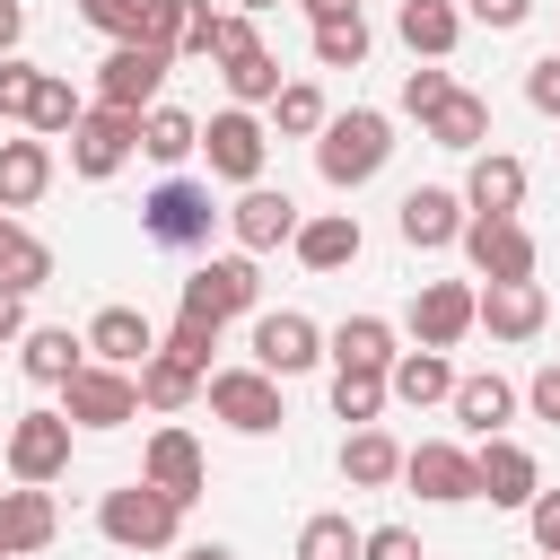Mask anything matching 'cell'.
<instances>
[{
  "mask_svg": "<svg viewBox=\"0 0 560 560\" xmlns=\"http://www.w3.org/2000/svg\"><path fill=\"white\" fill-rule=\"evenodd\" d=\"M464 18H481L490 35H508V26H525V18H534V0H464Z\"/></svg>",
  "mask_w": 560,
  "mask_h": 560,
  "instance_id": "cell-50",
  "label": "cell"
},
{
  "mask_svg": "<svg viewBox=\"0 0 560 560\" xmlns=\"http://www.w3.org/2000/svg\"><path fill=\"white\" fill-rule=\"evenodd\" d=\"M61 411H70V429H122V420H140V376L88 359V368L61 385Z\"/></svg>",
  "mask_w": 560,
  "mask_h": 560,
  "instance_id": "cell-9",
  "label": "cell"
},
{
  "mask_svg": "<svg viewBox=\"0 0 560 560\" xmlns=\"http://www.w3.org/2000/svg\"><path fill=\"white\" fill-rule=\"evenodd\" d=\"M210 420H228L236 438H271L280 420H289V402H280V376H262L254 359L245 368H210Z\"/></svg>",
  "mask_w": 560,
  "mask_h": 560,
  "instance_id": "cell-4",
  "label": "cell"
},
{
  "mask_svg": "<svg viewBox=\"0 0 560 560\" xmlns=\"http://www.w3.org/2000/svg\"><path fill=\"white\" fill-rule=\"evenodd\" d=\"M201 158H210V175L219 184H262V158H271V131L245 114V105H219L210 122H201Z\"/></svg>",
  "mask_w": 560,
  "mask_h": 560,
  "instance_id": "cell-7",
  "label": "cell"
},
{
  "mask_svg": "<svg viewBox=\"0 0 560 560\" xmlns=\"http://www.w3.org/2000/svg\"><path fill=\"white\" fill-rule=\"evenodd\" d=\"M184 26H192V0H149L140 9V44H158L175 61H184Z\"/></svg>",
  "mask_w": 560,
  "mask_h": 560,
  "instance_id": "cell-42",
  "label": "cell"
},
{
  "mask_svg": "<svg viewBox=\"0 0 560 560\" xmlns=\"http://www.w3.org/2000/svg\"><path fill=\"white\" fill-rule=\"evenodd\" d=\"M359 560H429V551H420V534H411V525H368Z\"/></svg>",
  "mask_w": 560,
  "mask_h": 560,
  "instance_id": "cell-46",
  "label": "cell"
},
{
  "mask_svg": "<svg viewBox=\"0 0 560 560\" xmlns=\"http://www.w3.org/2000/svg\"><path fill=\"white\" fill-rule=\"evenodd\" d=\"M271 122H280L289 140H315V131L332 122V105H324V88H315V79H289V88H280V105H271Z\"/></svg>",
  "mask_w": 560,
  "mask_h": 560,
  "instance_id": "cell-39",
  "label": "cell"
},
{
  "mask_svg": "<svg viewBox=\"0 0 560 560\" xmlns=\"http://www.w3.org/2000/svg\"><path fill=\"white\" fill-rule=\"evenodd\" d=\"M184 560H236V551H228V542H192Z\"/></svg>",
  "mask_w": 560,
  "mask_h": 560,
  "instance_id": "cell-54",
  "label": "cell"
},
{
  "mask_svg": "<svg viewBox=\"0 0 560 560\" xmlns=\"http://www.w3.org/2000/svg\"><path fill=\"white\" fill-rule=\"evenodd\" d=\"M0 560H9V534H0Z\"/></svg>",
  "mask_w": 560,
  "mask_h": 560,
  "instance_id": "cell-56",
  "label": "cell"
},
{
  "mask_svg": "<svg viewBox=\"0 0 560 560\" xmlns=\"http://www.w3.org/2000/svg\"><path fill=\"white\" fill-rule=\"evenodd\" d=\"M0 455H9V481H35V490H52L61 472H70V411H18L9 420V438H0Z\"/></svg>",
  "mask_w": 560,
  "mask_h": 560,
  "instance_id": "cell-5",
  "label": "cell"
},
{
  "mask_svg": "<svg viewBox=\"0 0 560 560\" xmlns=\"http://www.w3.org/2000/svg\"><path fill=\"white\" fill-rule=\"evenodd\" d=\"M525 411H534V420H551V429H560V359H542V368H534V376H525Z\"/></svg>",
  "mask_w": 560,
  "mask_h": 560,
  "instance_id": "cell-48",
  "label": "cell"
},
{
  "mask_svg": "<svg viewBox=\"0 0 560 560\" xmlns=\"http://www.w3.org/2000/svg\"><path fill=\"white\" fill-rule=\"evenodd\" d=\"M324 359H332V368H376V376H385L402 350H394V324H385V315H341V324L324 332Z\"/></svg>",
  "mask_w": 560,
  "mask_h": 560,
  "instance_id": "cell-27",
  "label": "cell"
},
{
  "mask_svg": "<svg viewBox=\"0 0 560 560\" xmlns=\"http://www.w3.org/2000/svg\"><path fill=\"white\" fill-rule=\"evenodd\" d=\"M52 280V245L26 228V219H9L0 210V289H18V298H35Z\"/></svg>",
  "mask_w": 560,
  "mask_h": 560,
  "instance_id": "cell-30",
  "label": "cell"
},
{
  "mask_svg": "<svg viewBox=\"0 0 560 560\" xmlns=\"http://www.w3.org/2000/svg\"><path fill=\"white\" fill-rule=\"evenodd\" d=\"M525 105H534V114H560V52L525 61Z\"/></svg>",
  "mask_w": 560,
  "mask_h": 560,
  "instance_id": "cell-47",
  "label": "cell"
},
{
  "mask_svg": "<svg viewBox=\"0 0 560 560\" xmlns=\"http://www.w3.org/2000/svg\"><path fill=\"white\" fill-rule=\"evenodd\" d=\"M166 70H175V52H158V44H114L105 70H96V105H114V114H149L158 88H166Z\"/></svg>",
  "mask_w": 560,
  "mask_h": 560,
  "instance_id": "cell-11",
  "label": "cell"
},
{
  "mask_svg": "<svg viewBox=\"0 0 560 560\" xmlns=\"http://www.w3.org/2000/svg\"><path fill=\"white\" fill-rule=\"evenodd\" d=\"M402 481H411L429 508H464V499H481L472 446H455V438H420V446L402 455Z\"/></svg>",
  "mask_w": 560,
  "mask_h": 560,
  "instance_id": "cell-13",
  "label": "cell"
},
{
  "mask_svg": "<svg viewBox=\"0 0 560 560\" xmlns=\"http://www.w3.org/2000/svg\"><path fill=\"white\" fill-rule=\"evenodd\" d=\"M26 332H35V324H26V298H18V289H0V350H18Z\"/></svg>",
  "mask_w": 560,
  "mask_h": 560,
  "instance_id": "cell-51",
  "label": "cell"
},
{
  "mask_svg": "<svg viewBox=\"0 0 560 560\" xmlns=\"http://www.w3.org/2000/svg\"><path fill=\"white\" fill-rule=\"evenodd\" d=\"M298 201L289 192H271V184H245L236 201H228V236H236V254H271V245H298Z\"/></svg>",
  "mask_w": 560,
  "mask_h": 560,
  "instance_id": "cell-16",
  "label": "cell"
},
{
  "mask_svg": "<svg viewBox=\"0 0 560 560\" xmlns=\"http://www.w3.org/2000/svg\"><path fill=\"white\" fill-rule=\"evenodd\" d=\"M52 192V140H0V210L18 219V210H35Z\"/></svg>",
  "mask_w": 560,
  "mask_h": 560,
  "instance_id": "cell-23",
  "label": "cell"
},
{
  "mask_svg": "<svg viewBox=\"0 0 560 560\" xmlns=\"http://www.w3.org/2000/svg\"><path fill=\"white\" fill-rule=\"evenodd\" d=\"M446 96H455V79H446L438 61H411V70H402V114H420V122H429Z\"/></svg>",
  "mask_w": 560,
  "mask_h": 560,
  "instance_id": "cell-43",
  "label": "cell"
},
{
  "mask_svg": "<svg viewBox=\"0 0 560 560\" xmlns=\"http://www.w3.org/2000/svg\"><path fill=\"white\" fill-rule=\"evenodd\" d=\"M385 158H394V114H376V105H350V114H332V122L315 131V175H324L332 192L376 184Z\"/></svg>",
  "mask_w": 560,
  "mask_h": 560,
  "instance_id": "cell-1",
  "label": "cell"
},
{
  "mask_svg": "<svg viewBox=\"0 0 560 560\" xmlns=\"http://www.w3.org/2000/svg\"><path fill=\"white\" fill-rule=\"evenodd\" d=\"M402 324H411L420 350H455L464 332H481V289H472V280H420Z\"/></svg>",
  "mask_w": 560,
  "mask_h": 560,
  "instance_id": "cell-8",
  "label": "cell"
},
{
  "mask_svg": "<svg viewBox=\"0 0 560 560\" xmlns=\"http://www.w3.org/2000/svg\"><path fill=\"white\" fill-rule=\"evenodd\" d=\"M201 385H210V376H201L192 359H175V350H158V359L140 368V411H158V420H166V411H184V402H192Z\"/></svg>",
  "mask_w": 560,
  "mask_h": 560,
  "instance_id": "cell-34",
  "label": "cell"
},
{
  "mask_svg": "<svg viewBox=\"0 0 560 560\" xmlns=\"http://www.w3.org/2000/svg\"><path fill=\"white\" fill-rule=\"evenodd\" d=\"M184 315H210V324H228V315H262V271H254V254H210V262H192V280H184Z\"/></svg>",
  "mask_w": 560,
  "mask_h": 560,
  "instance_id": "cell-6",
  "label": "cell"
},
{
  "mask_svg": "<svg viewBox=\"0 0 560 560\" xmlns=\"http://www.w3.org/2000/svg\"><path fill=\"white\" fill-rule=\"evenodd\" d=\"M516 402H525V394H516L499 368H481V376H455V402H446V411H455L472 438H499V429L516 420Z\"/></svg>",
  "mask_w": 560,
  "mask_h": 560,
  "instance_id": "cell-24",
  "label": "cell"
},
{
  "mask_svg": "<svg viewBox=\"0 0 560 560\" xmlns=\"http://www.w3.org/2000/svg\"><path fill=\"white\" fill-rule=\"evenodd\" d=\"M394 35L411 44V61H446L455 35H464V9H455V0H402V9H394Z\"/></svg>",
  "mask_w": 560,
  "mask_h": 560,
  "instance_id": "cell-28",
  "label": "cell"
},
{
  "mask_svg": "<svg viewBox=\"0 0 560 560\" xmlns=\"http://www.w3.org/2000/svg\"><path fill=\"white\" fill-rule=\"evenodd\" d=\"M359 542H368V534H359L341 508H324V516L298 525V560H359Z\"/></svg>",
  "mask_w": 560,
  "mask_h": 560,
  "instance_id": "cell-38",
  "label": "cell"
},
{
  "mask_svg": "<svg viewBox=\"0 0 560 560\" xmlns=\"http://www.w3.org/2000/svg\"><path fill=\"white\" fill-rule=\"evenodd\" d=\"M464 262L481 271V289L490 280H534V236H525V219H464Z\"/></svg>",
  "mask_w": 560,
  "mask_h": 560,
  "instance_id": "cell-17",
  "label": "cell"
},
{
  "mask_svg": "<svg viewBox=\"0 0 560 560\" xmlns=\"http://www.w3.org/2000/svg\"><path fill=\"white\" fill-rule=\"evenodd\" d=\"M96 534H105L114 551H166V542L184 534V508H175L166 490H149V481H114V490L96 499Z\"/></svg>",
  "mask_w": 560,
  "mask_h": 560,
  "instance_id": "cell-3",
  "label": "cell"
},
{
  "mask_svg": "<svg viewBox=\"0 0 560 560\" xmlns=\"http://www.w3.org/2000/svg\"><path fill=\"white\" fill-rule=\"evenodd\" d=\"M385 385H394V402H411V411L455 402V359H446V350H402V359L385 368Z\"/></svg>",
  "mask_w": 560,
  "mask_h": 560,
  "instance_id": "cell-29",
  "label": "cell"
},
{
  "mask_svg": "<svg viewBox=\"0 0 560 560\" xmlns=\"http://www.w3.org/2000/svg\"><path fill=\"white\" fill-rule=\"evenodd\" d=\"M359 245H368V236H359V219H350V210H315V219L298 228V245H289V254H298L306 271H350V262H359Z\"/></svg>",
  "mask_w": 560,
  "mask_h": 560,
  "instance_id": "cell-26",
  "label": "cell"
},
{
  "mask_svg": "<svg viewBox=\"0 0 560 560\" xmlns=\"http://www.w3.org/2000/svg\"><path fill=\"white\" fill-rule=\"evenodd\" d=\"M525 525H534V551H542V560H560V490H542V499L525 508Z\"/></svg>",
  "mask_w": 560,
  "mask_h": 560,
  "instance_id": "cell-49",
  "label": "cell"
},
{
  "mask_svg": "<svg viewBox=\"0 0 560 560\" xmlns=\"http://www.w3.org/2000/svg\"><path fill=\"white\" fill-rule=\"evenodd\" d=\"M79 114H88V96L61 79V70H44V88H35V114H26V131L35 140H70L79 131Z\"/></svg>",
  "mask_w": 560,
  "mask_h": 560,
  "instance_id": "cell-37",
  "label": "cell"
},
{
  "mask_svg": "<svg viewBox=\"0 0 560 560\" xmlns=\"http://www.w3.org/2000/svg\"><path fill=\"white\" fill-rule=\"evenodd\" d=\"M18 35H26V9L0 0V61H18Z\"/></svg>",
  "mask_w": 560,
  "mask_h": 560,
  "instance_id": "cell-52",
  "label": "cell"
},
{
  "mask_svg": "<svg viewBox=\"0 0 560 560\" xmlns=\"http://www.w3.org/2000/svg\"><path fill=\"white\" fill-rule=\"evenodd\" d=\"M140 9H149V0H79V18H88L105 44H140Z\"/></svg>",
  "mask_w": 560,
  "mask_h": 560,
  "instance_id": "cell-44",
  "label": "cell"
},
{
  "mask_svg": "<svg viewBox=\"0 0 560 560\" xmlns=\"http://www.w3.org/2000/svg\"><path fill=\"white\" fill-rule=\"evenodd\" d=\"M140 149V114H114V105H88L79 114V131H70V175L79 184H105V175H122V158Z\"/></svg>",
  "mask_w": 560,
  "mask_h": 560,
  "instance_id": "cell-12",
  "label": "cell"
},
{
  "mask_svg": "<svg viewBox=\"0 0 560 560\" xmlns=\"http://www.w3.org/2000/svg\"><path fill=\"white\" fill-rule=\"evenodd\" d=\"M88 359H105V368H149L158 359V324L140 315V306H96V324H88Z\"/></svg>",
  "mask_w": 560,
  "mask_h": 560,
  "instance_id": "cell-20",
  "label": "cell"
},
{
  "mask_svg": "<svg viewBox=\"0 0 560 560\" xmlns=\"http://www.w3.org/2000/svg\"><path fill=\"white\" fill-rule=\"evenodd\" d=\"M464 192L455 184H411L402 192V210H394V236L411 245V254H438V245H464Z\"/></svg>",
  "mask_w": 560,
  "mask_h": 560,
  "instance_id": "cell-14",
  "label": "cell"
},
{
  "mask_svg": "<svg viewBox=\"0 0 560 560\" xmlns=\"http://www.w3.org/2000/svg\"><path fill=\"white\" fill-rule=\"evenodd\" d=\"M402 455L411 446H394L385 429H350L341 438V481L350 490H385V481H402Z\"/></svg>",
  "mask_w": 560,
  "mask_h": 560,
  "instance_id": "cell-32",
  "label": "cell"
},
{
  "mask_svg": "<svg viewBox=\"0 0 560 560\" xmlns=\"http://www.w3.org/2000/svg\"><path fill=\"white\" fill-rule=\"evenodd\" d=\"M140 158H158V166L201 158V114H184V105H149V114H140Z\"/></svg>",
  "mask_w": 560,
  "mask_h": 560,
  "instance_id": "cell-33",
  "label": "cell"
},
{
  "mask_svg": "<svg viewBox=\"0 0 560 560\" xmlns=\"http://www.w3.org/2000/svg\"><path fill=\"white\" fill-rule=\"evenodd\" d=\"M420 131H429L438 149H464V158H481V149H490V96L455 88V96H446V105H438V114H429Z\"/></svg>",
  "mask_w": 560,
  "mask_h": 560,
  "instance_id": "cell-31",
  "label": "cell"
},
{
  "mask_svg": "<svg viewBox=\"0 0 560 560\" xmlns=\"http://www.w3.org/2000/svg\"><path fill=\"white\" fill-rule=\"evenodd\" d=\"M315 359H324V324H315V315H298V306H262V315H254V368H262V376L289 385V376H306Z\"/></svg>",
  "mask_w": 560,
  "mask_h": 560,
  "instance_id": "cell-10",
  "label": "cell"
},
{
  "mask_svg": "<svg viewBox=\"0 0 560 560\" xmlns=\"http://www.w3.org/2000/svg\"><path fill=\"white\" fill-rule=\"evenodd\" d=\"M298 9H306L315 26H324V18H359V0H298Z\"/></svg>",
  "mask_w": 560,
  "mask_h": 560,
  "instance_id": "cell-53",
  "label": "cell"
},
{
  "mask_svg": "<svg viewBox=\"0 0 560 560\" xmlns=\"http://www.w3.org/2000/svg\"><path fill=\"white\" fill-rule=\"evenodd\" d=\"M219 219H228V210H219V201H210V184H192V175H166V184H149V192H140V236H149V245H166V254H201Z\"/></svg>",
  "mask_w": 560,
  "mask_h": 560,
  "instance_id": "cell-2",
  "label": "cell"
},
{
  "mask_svg": "<svg viewBox=\"0 0 560 560\" xmlns=\"http://www.w3.org/2000/svg\"><path fill=\"white\" fill-rule=\"evenodd\" d=\"M140 481H149V490H166L175 508H192V499H201V481H210L201 438H192V429H175V420H166V429H149V446H140Z\"/></svg>",
  "mask_w": 560,
  "mask_h": 560,
  "instance_id": "cell-15",
  "label": "cell"
},
{
  "mask_svg": "<svg viewBox=\"0 0 560 560\" xmlns=\"http://www.w3.org/2000/svg\"><path fill=\"white\" fill-rule=\"evenodd\" d=\"M394 402V385L376 376V368H332V420H350V429H376V411Z\"/></svg>",
  "mask_w": 560,
  "mask_h": 560,
  "instance_id": "cell-36",
  "label": "cell"
},
{
  "mask_svg": "<svg viewBox=\"0 0 560 560\" xmlns=\"http://www.w3.org/2000/svg\"><path fill=\"white\" fill-rule=\"evenodd\" d=\"M18 368H26V385H70L79 368H88V332H70V324H35L26 341H18Z\"/></svg>",
  "mask_w": 560,
  "mask_h": 560,
  "instance_id": "cell-22",
  "label": "cell"
},
{
  "mask_svg": "<svg viewBox=\"0 0 560 560\" xmlns=\"http://www.w3.org/2000/svg\"><path fill=\"white\" fill-rule=\"evenodd\" d=\"M542 324H551L542 280H490V289H481V332H490V341H534Z\"/></svg>",
  "mask_w": 560,
  "mask_h": 560,
  "instance_id": "cell-19",
  "label": "cell"
},
{
  "mask_svg": "<svg viewBox=\"0 0 560 560\" xmlns=\"http://www.w3.org/2000/svg\"><path fill=\"white\" fill-rule=\"evenodd\" d=\"M236 9H245V18H262V9H280V0H236Z\"/></svg>",
  "mask_w": 560,
  "mask_h": 560,
  "instance_id": "cell-55",
  "label": "cell"
},
{
  "mask_svg": "<svg viewBox=\"0 0 560 560\" xmlns=\"http://www.w3.org/2000/svg\"><path fill=\"white\" fill-rule=\"evenodd\" d=\"M0 534H9V560H26V551H44V542L61 534V508H52V490H35V481H18V490H0Z\"/></svg>",
  "mask_w": 560,
  "mask_h": 560,
  "instance_id": "cell-25",
  "label": "cell"
},
{
  "mask_svg": "<svg viewBox=\"0 0 560 560\" xmlns=\"http://www.w3.org/2000/svg\"><path fill=\"white\" fill-rule=\"evenodd\" d=\"M472 472H481V499H490V508H534V499H542V464H534L516 438H481V446H472Z\"/></svg>",
  "mask_w": 560,
  "mask_h": 560,
  "instance_id": "cell-18",
  "label": "cell"
},
{
  "mask_svg": "<svg viewBox=\"0 0 560 560\" xmlns=\"http://www.w3.org/2000/svg\"><path fill=\"white\" fill-rule=\"evenodd\" d=\"M158 350H175V359H192V368L210 376V350H219V324H210V315H184V306H175V324L158 332Z\"/></svg>",
  "mask_w": 560,
  "mask_h": 560,
  "instance_id": "cell-41",
  "label": "cell"
},
{
  "mask_svg": "<svg viewBox=\"0 0 560 560\" xmlns=\"http://www.w3.org/2000/svg\"><path fill=\"white\" fill-rule=\"evenodd\" d=\"M35 88H44L35 61H0V122H26L35 114Z\"/></svg>",
  "mask_w": 560,
  "mask_h": 560,
  "instance_id": "cell-45",
  "label": "cell"
},
{
  "mask_svg": "<svg viewBox=\"0 0 560 560\" xmlns=\"http://www.w3.org/2000/svg\"><path fill=\"white\" fill-rule=\"evenodd\" d=\"M464 210H472V219H516V210H525V158L481 149L472 175H464Z\"/></svg>",
  "mask_w": 560,
  "mask_h": 560,
  "instance_id": "cell-21",
  "label": "cell"
},
{
  "mask_svg": "<svg viewBox=\"0 0 560 560\" xmlns=\"http://www.w3.org/2000/svg\"><path fill=\"white\" fill-rule=\"evenodd\" d=\"M219 79H228V105H245V114H254V105H280V88H289V79H280V61H271L262 44H254V52H236V61H219Z\"/></svg>",
  "mask_w": 560,
  "mask_h": 560,
  "instance_id": "cell-35",
  "label": "cell"
},
{
  "mask_svg": "<svg viewBox=\"0 0 560 560\" xmlns=\"http://www.w3.org/2000/svg\"><path fill=\"white\" fill-rule=\"evenodd\" d=\"M368 44H376L368 18H324V26H315V61H324V70H359Z\"/></svg>",
  "mask_w": 560,
  "mask_h": 560,
  "instance_id": "cell-40",
  "label": "cell"
}]
</instances>
